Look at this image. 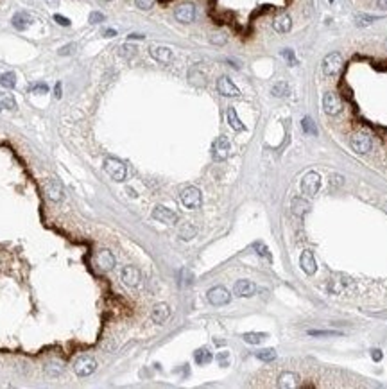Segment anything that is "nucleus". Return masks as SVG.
I'll return each mask as SVG.
<instances>
[{
  "label": "nucleus",
  "instance_id": "nucleus-23",
  "mask_svg": "<svg viewBox=\"0 0 387 389\" xmlns=\"http://www.w3.org/2000/svg\"><path fill=\"white\" fill-rule=\"evenodd\" d=\"M189 81H190V84L197 86V88H203L204 84H206V77H204V74L197 69V67H192V69H190Z\"/></svg>",
  "mask_w": 387,
  "mask_h": 389
},
{
  "label": "nucleus",
  "instance_id": "nucleus-54",
  "mask_svg": "<svg viewBox=\"0 0 387 389\" xmlns=\"http://www.w3.org/2000/svg\"><path fill=\"white\" fill-rule=\"evenodd\" d=\"M386 47H387V41H386Z\"/></svg>",
  "mask_w": 387,
  "mask_h": 389
},
{
  "label": "nucleus",
  "instance_id": "nucleus-41",
  "mask_svg": "<svg viewBox=\"0 0 387 389\" xmlns=\"http://www.w3.org/2000/svg\"><path fill=\"white\" fill-rule=\"evenodd\" d=\"M31 92H32V94H47V92H49V86L45 83H38L31 88Z\"/></svg>",
  "mask_w": 387,
  "mask_h": 389
},
{
  "label": "nucleus",
  "instance_id": "nucleus-40",
  "mask_svg": "<svg viewBox=\"0 0 387 389\" xmlns=\"http://www.w3.org/2000/svg\"><path fill=\"white\" fill-rule=\"evenodd\" d=\"M253 248L255 249H258V255H262V256H265V258H271V255H269V251H267V248L263 246L262 242H255L253 244Z\"/></svg>",
  "mask_w": 387,
  "mask_h": 389
},
{
  "label": "nucleus",
  "instance_id": "nucleus-43",
  "mask_svg": "<svg viewBox=\"0 0 387 389\" xmlns=\"http://www.w3.org/2000/svg\"><path fill=\"white\" fill-rule=\"evenodd\" d=\"M228 359H229V354L228 352H221V354L217 355V360L221 366H228Z\"/></svg>",
  "mask_w": 387,
  "mask_h": 389
},
{
  "label": "nucleus",
  "instance_id": "nucleus-8",
  "mask_svg": "<svg viewBox=\"0 0 387 389\" xmlns=\"http://www.w3.org/2000/svg\"><path fill=\"white\" fill-rule=\"evenodd\" d=\"M174 18L181 24H192L195 20V5L192 2H183L174 9Z\"/></svg>",
  "mask_w": 387,
  "mask_h": 389
},
{
  "label": "nucleus",
  "instance_id": "nucleus-53",
  "mask_svg": "<svg viewBox=\"0 0 387 389\" xmlns=\"http://www.w3.org/2000/svg\"><path fill=\"white\" fill-rule=\"evenodd\" d=\"M104 2H111V0H104Z\"/></svg>",
  "mask_w": 387,
  "mask_h": 389
},
{
  "label": "nucleus",
  "instance_id": "nucleus-10",
  "mask_svg": "<svg viewBox=\"0 0 387 389\" xmlns=\"http://www.w3.org/2000/svg\"><path fill=\"white\" fill-rule=\"evenodd\" d=\"M229 153H231V143H229L228 138L217 137V140L212 145V156H214V160L223 162V160H226L229 156Z\"/></svg>",
  "mask_w": 387,
  "mask_h": 389
},
{
  "label": "nucleus",
  "instance_id": "nucleus-55",
  "mask_svg": "<svg viewBox=\"0 0 387 389\" xmlns=\"http://www.w3.org/2000/svg\"><path fill=\"white\" fill-rule=\"evenodd\" d=\"M330 2H333V0H330Z\"/></svg>",
  "mask_w": 387,
  "mask_h": 389
},
{
  "label": "nucleus",
  "instance_id": "nucleus-46",
  "mask_svg": "<svg viewBox=\"0 0 387 389\" xmlns=\"http://www.w3.org/2000/svg\"><path fill=\"white\" fill-rule=\"evenodd\" d=\"M308 335H339V332H326V330H310Z\"/></svg>",
  "mask_w": 387,
  "mask_h": 389
},
{
  "label": "nucleus",
  "instance_id": "nucleus-12",
  "mask_svg": "<svg viewBox=\"0 0 387 389\" xmlns=\"http://www.w3.org/2000/svg\"><path fill=\"white\" fill-rule=\"evenodd\" d=\"M120 280L124 282L128 287H138L140 282H142V273H140L138 267L126 266V267H122V271H120Z\"/></svg>",
  "mask_w": 387,
  "mask_h": 389
},
{
  "label": "nucleus",
  "instance_id": "nucleus-50",
  "mask_svg": "<svg viewBox=\"0 0 387 389\" xmlns=\"http://www.w3.org/2000/svg\"><path fill=\"white\" fill-rule=\"evenodd\" d=\"M54 95H56V99H61V83H58L56 84V90H54Z\"/></svg>",
  "mask_w": 387,
  "mask_h": 389
},
{
  "label": "nucleus",
  "instance_id": "nucleus-52",
  "mask_svg": "<svg viewBox=\"0 0 387 389\" xmlns=\"http://www.w3.org/2000/svg\"><path fill=\"white\" fill-rule=\"evenodd\" d=\"M129 38H131V39H144V36H142V35H131Z\"/></svg>",
  "mask_w": 387,
  "mask_h": 389
},
{
  "label": "nucleus",
  "instance_id": "nucleus-14",
  "mask_svg": "<svg viewBox=\"0 0 387 389\" xmlns=\"http://www.w3.org/2000/svg\"><path fill=\"white\" fill-rule=\"evenodd\" d=\"M95 264L100 271H111L115 267V255L109 249H100L95 253Z\"/></svg>",
  "mask_w": 387,
  "mask_h": 389
},
{
  "label": "nucleus",
  "instance_id": "nucleus-38",
  "mask_svg": "<svg viewBox=\"0 0 387 389\" xmlns=\"http://www.w3.org/2000/svg\"><path fill=\"white\" fill-rule=\"evenodd\" d=\"M106 16L100 13V11H94V13H90V24H100V22H104Z\"/></svg>",
  "mask_w": 387,
  "mask_h": 389
},
{
  "label": "nucleus",
  "instance_id": "nucleus-51",
  "mask_svg": "<svg viewBox=\"0 0 387 389\" xmlns=\"http://www.w3.org/2000/svg\"><path fill=\"white\" fill-rule=\"evenodd\" d=\"M45 2H47L50 7H58V5H60V0H45Z\"/></svg>",
  "mask_w": 387,
  "mask_h": 389
},
{
  "label": "nucleus",
  "instance_id": "nucleus-6",
  "mask_svg": "<svg viewBox=\"0 0 387 389\" xmlns=\"http://www.w3.org/2000/svg\"><path fill=\"white\" fill-rule=\"evenodd\" d=\"M206 298H208V301L212 305L221 307V305H228L229 300H231V294H229V291L226 287L217 285V287H212V289H210Z\"/></svg>",
  "mask_w": 387,
  "mask_h": 389
},
{
  "label": "nucleus",
  "instance_id": "nucleus-2",
  "mask_svg": "<svg viewBox=\"0 0 387 389\" xmlns=\"http://www.w3.org/2000/svg\"><path fill=\"white\" fill-rule=\"evenodd\" d=\"M343 56L339 52H330L322 59V74L326 77H335L343 70Z\"/></svg>",
  "mask_w": 387,
  "mask_h": 389
},
{
  "label": "nucleus",
  "instance_id": "nucleus-45",
  "mask_svg": "<svg viewBox=\"0 0 387 389\" xmlns=\"http://www.w3.org/2000/svg\"><path fill=\"white\" fill-rule=\"evenodd\" d=\"M134 52H136V47H134V45H124V47H122V54L124 56H133Z\"/></svg>",
  "mask_w": 387,
  "mask_h": 389
},
{
  "label": "nucleus",
  "instance_id": "nucleus-17",
  "mask_svg": "<svg viewBox=\"0 0 387 389\" xmlns=\"http://www.w3.org/2000/svg\"><path fill=\"white\" fill-rule=\"evenodd\" d=\"M233 292L238 298H251L257 292V285L251 280H238L233 287Z\"/></svg>",
  "mask_w": 387,
  "mask_h": 389
},
{
  "label": "nucleus",
  "instance_id": "nucleus-9",
  "mask_svg": "<svg viewBox=\"0 0 387 389\" xmlns=\"http://www.w3.org/2000/svg\"><path fill=\"white\" fill-rule=\"evenodd\" d=\"M322 109L326 115H337L343 109V103L335 92H326L322 95Z\"/></svg>",
  "mask_w": 387,
  "mask_h": 389
},
{
  "label": "nucleus",
  "instance_id": "nucleus-35",
  "mask_svg": "<svg viewBox=\"0 0 387 389\" xmlns=\"http://www.w3.org/2000/svg\"><path fill=\"white\" fill-rule=\"evenodd\" d=\"M210 41H212L214 45H219V47H221V45H224L226 41H228V36L224 35V33H214V35L210 36Z\"/></svg>",
  "mask_w": 387,
  "mask_h": 389
},
{
  "label": "nucleus",
  "instance_id": "nucleus-27",
  "mask_svg": "<svg viewBox=\"0 0 387 389\" xmlns=\"http://www.w3.org/2000/svg\"><path fill=\"white\" fill-rule=\"evenodd\" d=\"M308 210H310V203L305 201L303 197L292 199V212L296 213V215H303V213H307Z\"/></svg>",
  "mask_w": 387,
  "mask_h": 389
},
{
  "label": "nucleus",
  "instance_id": "nucleus-21",
  "mask_svg": "<svg viewBox=\"0 0 387 389\" xmlns=\"http://www.w3.org/2000/svg\"><path fill=\"white\" fill-rule=\"evenodd\" d=\"M11 24H13L15 29L25 31V29H29L31 24H32V16H31L29 13H25V11H20V13H16V15L13 16Z\"/></svg>",
  "mask_w": 387,
  "mask_h": 389
},
{
  "label": "nucleus",
  "instance_id": "nucleus-28",
  "mask_svg": "<svg viewBox=\"0 0 387 389\" xmlns=\"http://www.w3.org/2000/svg\"><path fill=\"white\" fill-rule=\"evenodd\" d=\"M16 101L11 94H0V111L2 109H15Z\"/></svg>",
  "mask_w": 387,
  "mask_h": 389
},
{
  "label": "nucleus",
  "instance_id": "nucleus-36",
  "mask_svg": "<svg viewBox=\"0 0 387 389\" xmlns=\"http://www.w3.org/2000/svg\"><path fill=\"white\" fill-rule=\"evenodd\" d=\"M282 56L285 59H287V63L290 65V67H294V65L298 63V61H296V56H294V50L292 49H283L282 50Z\"/></svg>",
  "mask_w": 387,
  "mask_h": 389
},
{
  "label": "nucleus",
  "instance_id": "nucleus-32",
  "mask_svg": "<svg viewBox=\"0 0 387 389\" xmlns=\"http://www.w3.org/2000/svg\"><path fill=\"white\" fill-rule=\"evenodd\" d=\"M375 20H377V16H373V15H357L355 16V24H357L358 27H367V25H371Z\"/></svg>",
  "mask_w": 387,
  "mask_h": 389
},
{
  "label": "nucleus",
  "instance_id": "nucleus-5",
  "mask_svg": "<svg viewBox=\"0 0 387 389\" xmlns=\"http://www.w3.org/2000/svg\"><path fill=\"white\" fill-rule=\"evenodd\" d=\"M43 190H45V194H47V197H49L50 201H54V203H60L64 197L63 185H61V181L58 179V177H49L43 185Z\"/></svg>",
  "mask_w": 387,
  "mask_h": 389
},
{
  "label": "nucleus",
  "instance_id": "nucleus-25",
  "mask_svg": "<svg viewBox=\"0 0 387 389\" xmlns=\"http://www.w3.org/2000/svg\"><path fill=\"white\" fill-rule=\"evenodd\" d=\"M226 117H228V124L231 126V129H235V131H244V129H246V126L242 124V120L238 118L235 108H228V113H226Z\"/></svg>",
  "mask_w": 387,
  "mask_h": 389
},
{
  "label": "nucleus",
  "instance_id": "nucleus-26",
  "mask_svg": "<svg viewBox=\"0 0 387 389\" xmlns=\"http://www.w3.org/2000/svg\"><path fill=\"white\" fill-rule=\"evenodd\" d=\"M242 339L248 343V345H260L262 341L267 339V334H263V332H246L242 335Z\"/></svg>",
  "mask_w": 387,
  "mask_h": 389
},
{
  "label": "nucleus",
  "instance_id": "nucleus-15",
  "mask_svg": "<svg viewBox=\"0 0 387 389\" xmlns=\"http://www.w3.org/2000/svg\"><path fill=\"white\" fill-rule=\"evenodd\" d=\"M149 54H151V58L156 59V61L161 65H169L174 59L172 50H170L169 47H163V45H154V47H151Z\"/></svg>",
  "mask_w": 387,
  "mask_h": 389
},
{
  "label": "nucleus",
  "instance_id": "nucleus-3",
  "mask_svg": "<svg viewBox=\"0 0 387 389\" xmlns=\"http://www.w3.org/2000/svg\"><path fill=\"white\" fill-rule=\"evenodd\" d=\"M350 143H352V149L355 153L366 154V153H369L373 147V138H371V135L366 133V131H358V133H355L352 137Z\"/></svg>",
  "mask_w": 387,
  "mask_h": 389
},
{
  "label": "nucleus",
  "instance_id": "nucleus-33",
  "mask_svg": "<svg viewBox=\"0 0 387 389\" xmlns=\"http://www.w3.org/2000/svg\"><path fill=\"white\" fill-rule=\"evenodd\" d=\"M301 128H303V131H305V133H310V135L318 133V129H316V126H314L312 118H310V117L303 118V120H301Z\"/></svg>",
  "mask_w": 387,
  "mask_h": 389
},
{
  "label": "nucleus",
  "instance_id": "nucleus-20",
  "mask_svg": "<svg viewBox=\"0 0 387 389\" xmlns=\"http://www.w3.org/2000/svg\"><path fill=\"white\" fill-rule=\"evenodd\" d=\"M278 388L282 389H294L299 388V377L292 371H285V373L280 375L278 379Z\"/></svg>",
  "mask_w": 387,
  "mask_h": 389
},
{
  "label": "nucleus",
  "instance_id": "nucleus-13",
  "mask_svg": "<svg viewBox=\"0 0 387 389\" xmlns=\"http://www.w3.org/2000/svg\"><path fill=\"white\" fill-rule=\"evenodd\" d=\"M217 92L224 97H238L240 95V90L235 86V83L228 75H221L217 79Z\"/></svg>",
  "mask_w": 387,
  "mask_h": 389
},
{
  "label": "nucleus",
  "instance_id": "nucleus-31",
  "mask_svg": "<svg viewBox=\"0 0 387 389\" xmlns=\"http://www.w3.org/2000/svg\"><path fill=\"white\" fill-rule=\"evenodd\" d=\"M257 357L263 362H271V360L276 359V350L274 348H265V350L257 352Z\"/></svg>",
  "mask_w": 387,
  "mask_h": 389
},
{
  "label": "nucleus",
  "instance_id": "nucleus-37",
  "mask_svg": "<svg viewBox=\"0 0 387 389\" xmlns=\"http://www.w3.org/2000/svg\"><path fill=\"white\" fill-rule=\"evenodd\" d=\"M154 2H156V0H134V5L142 11H149L154 5Z\"/></svg>",
  "mask_w": 387,
  "mask_h": 389
},
{
  "label": "nucleus",
  "instance_id": "nucleus-24",
  "mask_svg": "<svg viewBox=\"0 0 387 389\" xmlns=\"http://www.w3.org/2000/svg\"><path fill=\"white\" fill-rule=\"evenodd\" d=\"M194 359H195V362H197L199 366H204L208 364V362H212V359H214V355H212V352L204 346V348H199V350H195V354H194Z\"/></svg>",
  "mask_w": 387,
  "mask_h": 389
},
{
  "label": "nucleus",
  "instance_id": "nucleus-49",
  "mask_svg": "<svg viewBox=\"0 0 387 389\" xmlns=\"http://www.w3.org/2000/svg\"><path fill=\"white\" fill-rule=\"evenodd\" d=\"M377 7L378 9H382V11H387V0H378Z\"/></svg>",
  "mask_w": 387,
  "mask_h": 389
},
{
  "label": "nucleus",
  "instance_id": "nucleus-47",
  "mask_svg": "<svg viewBox=\"0 0 387 389\" xmlns=\"http://www.w3.org/2000/svg\"><path fill=\"white\" fill-rule=\"evenodd\" d=\"M382 357H384V354H382V350H371V359L373 360H382Z\"/></svg>",
  "mask_w": 387,
  "mask_h": 389
},
{
  "label": "nucleus",
  "instance_id": "nucleus-34",
  "mask_svg": "<svg viewBox=\"0 0 387 389\" xmlns=\"http://www.w3.org/2000/svg\"><path fill=\"white\" fill-rule=\"evenodd\" d=\"M195 228L192 226V224H185L183 228H181V232H179V235H181V239H185V241H190V239H194V235H195Z\"/></svg>",
  "mask_w": 387,
  "mask_h": 389
},
{
  "label": "nucleus",
  "instance_id": "nucleus-48",
  "mask_svg": "<svg viewBox=\"0 0 387 389\" xmlns=\"http://www.w3.org/2000/svg\"><path fill=\"white\" fill-rule=\"evenodd\" d=\"M102 36H106V38H113V36H117V31H115V29H104Z\"/></svg>",
  "mask_w": 387,
  "mask_h": 389
},
{
  "label": "nucleus",
  "instance_id": "nucleus-16",
  "mask_svg": "<svg viewBox=\"0 0 387 389\" xmlns=\"http://www.w3.org/2000/svg\"><path fill=\"white\" fill-rule=\"evenodd\" d=\"M153 217L156 221L163 222V224H176L178 222V213L172 212L167 207H156L153 210Z\"/></svg>",
  "mask_w": 387,
  "mask_h": 389
},
{
  "label": "nucleus",
  "instance_id": "nucleus-44",
  "mask_svg": "<svg viewBox=\"0 0 387 389\" xmlns=\"http://www.w3.org/2000/svg\"><path fill=\"white\" fill-rule=\"evenodd\" d=\"M54 22H58V24L63 25V27H68V25H70V20L64 18L63 15H54Z\"/></svg>",
  "mask_w": 387,
  "mask_h": 389
},
{
  "label": "nucleus",
  "instance_id": "nucleus-30",
  "mask_svg": "<svg viewBox=\"0 0 387 389\" xmlns=\"http://www.w3.org/2000/svg\"><path fill=\"white\" fill-rule=\"evenodd\" d=\"M289 92H290V90H289V84L283 83V81L276 83V84L273 86V88H271V94H273L274 97H287Z\"/></svg>",
  "mask_w": 387,
  "mask_h": 389
},
{
  "label": "nucleus",
  "instance_id": "nucleus-19",
  "mask_svg": "<svg viewBox=\"0 0 387 389\" xmlns=\"http://www.w3.org/2000/svg\"><path fill=\"white\" fill-rule=\"evenodd\" d=\"M169 316H170V307L167 303H158V305H154L153 312H151V319L156 325H163L165 321L169 319Z\"/></svg>",
  "mask_w": 387,
  "mask_h": 389
},
{
  "label": "nucleus",
  "instance_id": "nucleus-11",
  "mask_svg": "<svg viewBox=\"0 0 387 389\" xmlns=\"http://www.w3.org/2000/svg\"><path fill=\"white\" fill-rule=\"evenodd\" d=\"M321 187V176L318 173H307L301 179V190L307 196H316Z\"/></svg>",
  "mask_w": 387,
  "mask_h": 389
},
{
  "label": "nucleus",
  "instance_id": "nucleus-39",
  "mask_svg": "<svg viewBox=\"0 0 387 389\" xmlns=\"http://www.w3.org/2000/svg\"><path fill=\"white\" fill-rule=\"evenodd\" d=\"M75 49H77V45L75 43H70V45H64V47H61L58 52H60V56H66V54H74Z\"/></svg>",
  "mask_w": 387,
  "mask_h": 389
},
{
  "label": "nucleus",
  "instance_id": "nucleus-42",
  "mask_svg": "<svg viewBox=\"0 0 387 389\" xmlns=\"http://www.w3.org/2000/svg\"><path fill=\"white\" fill-rule=\"evenodd\" d=\"M47 373H49L50 377H60V375L63 373V366L60 364V368H54V364L47 366Z\"/></svg>",
  "mask_w": 387,
  "mask_h": 389
},
{
  "label": "nucleus",
  "instance_id": "nucleus-18",
  "mask_svg": "<svg viewBox=\"0 0 387 389\" xmlns=\"http://www.w3.org/2000/svg\"><path fill=\"white\" fill-rule=\"evenodd\" d=\"M299 266L307 275H314L318 271V264H316V258H314V253L310 249H305L299 256Z\"/></svg>",
  "mask_w": 387,
  "mask_h": 389
},
{
  "label": "nucleus",
  "instance_id": "nucleus-1",
  "mask_svg": "<svg viewBox=\"0 0 387 389\" xmlns=\"http://www.w3.org/2000/svg\"><path fill=\"white\" fill-rule=\"evenodd\" d=\"M104 171L115 181H124L126 176H128V167H126L124 162H120L119 158H106Z\"/></svg>",
  "mask_w": 387,
  "mask_h": 389
},
{
  "label": "nucleus",
  "instance_id": "nucleus-22",
  "mask_svg": "<svg viewBox=\"0 0 387 389\" xmlns=\"http://www.w3.org/2000/svg\"><path fill=\"white\" fill-rule=\"evenodd\" d=\"M273 29L280 35H285L289 31L292 29V18L289 15H278L273 22Z\"/></svg>",
  "mask_w": 387,
  "mask_h": 389
},
{
  "label": "nucleus",
  "instance_id": "nucleus-4",
  "mask_svg": "<svg viewBox=\"0 0 387 389\" xmlns=\"http://www.w3.org/2000/svg\"><path fill=\"white\" fill-rule=\"evenodd\" d=\"M181 203L185 207L190 208V210H195V208L201 207L203 203V196H201V190L197 187H187L181 190Z\"/></svg>",
  "mask_w": 387,
  "mask_h": 389
},
{
  "label": "nucleus",
  "instance_id": "nucleus-7",
  "mask_svg": "<svg viewBox=\"0 0 387 389\" xmlns=\"http://www.w3.org/2000/svg\"><path fill=\"white\" fill-rule=\"evenodd\" d=\"M95 370H97V360L94 357H90V355L77 359L74 364V371L77 377H90Z\"/></svg>",
  "mask_w": 387,
  "mask_h": 389
},
{
  "label": "nucleus",
  "instance_id": "nucleus-29",
  "mask_svg": "<svg viewBox=\"0 0 387 389\" xmlns=\"http://www.w3.org/2000/svg\"><path fill=\"white\" fill-rule=\"evenodd\" d=\"M0 84L4 88H15L16 86V74L15 72H4L0 75Z\"/></svg>",
  "mask_w": 387,
  "mask_h": 389
}]
</instances>
